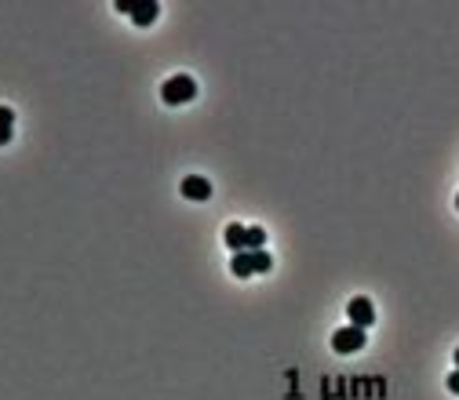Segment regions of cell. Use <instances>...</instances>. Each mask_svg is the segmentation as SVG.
Segmentation results:
<instances>
[{
    "instance_id": "8fae6325",
    "label": "cell",
    "mask_w": 459,
    "mask_h": 400,
    "mask_svg": "<svg viewBox=\"0 0 459 400\" xmlns=\"http://www.w3.org/2000/svg\"><path fill=\"white\" fill-rule=\"evenodd\" d=\"M8 142H11V127L0 124V146H8Z\"/></svg>"
},
{
    "instance_id": "ba28073f",
    "label": "cell",
    "mask_w": 459,
    "mask_h": 400,
    "mask_svg": "<svg viewBox=\"0 0 459 400\" xmlns=\"http://www.w3.org/2000/svg\"><path fill=\"white\" fill-rule=\"evenodd\" d=\"M263 244H266V230L244 226V251H263Z\"/></svg>"
},
{
    "instance_id": "7c38bea8",
    "label": "cell",
    "mask_w": 459,
    "mask_h": 400,
    "mask_svg": "<svg viewBox=\"0 0 459 400\" xmlns=\"http://www.w3.org/2000/svg\"><path fill=\"white\" fill-rule=\"evenodd\" d=\"M449 390H452V393H459V371H452V375H449Z\"/></svg>"
},
{
    "instance_id": "30bf717a",
    "label": "cell",
    "mask_w": 459,
    "mask_h": 400,
    "mask_svg": "<svg viewBox=\"0 0 459 400\" xmlns=\"http://www.w3.org/2000/svg\"><path fill=\"white\" fill-rule=\"evenodd\" d=\"M11 120H15V113H11L8 106H0V124H8V127H11Z\"/></svg>"
},
{
    "instance_id": "5bb4252c",
    "label": "cell",
    "mask_w": 459,
    "mask_h": 400,
    "mask_svg": "<svg viewBox=\"0 0 459 400\" xmlns=\"http://www.w3.org/2000/svg\"><path fill=\"white\" fill-rule=\"evenodd\" d=\"M456 207H459V197H456Z\"/></svg>"
},
{
    "instance_id": "9c48e42d",
    "label": "cell",
    "mask_w": 459,
    "mask_h": 400,
    "mask_svg": "<svg viewBox=\"0 0 459 400\" xmlns=\"http://www.w3.org/2000/svg\"><path fill=\"white\" fill-rule=\"evenodd\" d=\"M251 269H256V273H270L274 269V259L266 251H251Z\"/></svg>"
},
{
    "instance_id": "52a82bcc",
    "label": "cell",
    "mask_w": 459,
    "mask_h": 400,
    "mask_svg": "<svg viewBox=\"0 0 459 400\" xmlns=\"http://www.w3.org/2000/svg\"><path fill=\"white\" fill-rule=\"evenodd\" d=\"M230 269H233V277H251L256 269H251V251H237L233 259H230Z\"/></svg>"
},
{
    "instance_id": "3957f363",
    "label": "cell",
    "mask_w": 459,
    "mask_h": 400,
    "mask_svg": "<svg viewBox=\"0 0 459 400\" xmlns=\"http://www.w3.org/2000/svg\"><path fill=\"white\" fill-rule=\"evenodd\" d=\"M346 317H350V324L354 328H372L375 324V306L368 298H350V306H346Z\"/></svg>"
},
{
    "instance_id": "4fadbf2b",
    "label": "cell",
    "mask_w": 459,
    "mask_h": 400,
    "mask_svg": "<svg viewBox=\"0 0 459 400\" xmlns=\"http://www.w3.org/2000/svg\"><path fill=\"white\" fill-rule=\"evenodd\" d=\"M456 367H459V349H456Z\"/></svg>"
},
{
    "instance_id": "8992f818",
    "label": "cell",
    "mask_w": 459,
    "mask_h": 400,
    "mask_svg": "<svg viewBox=\"0 0 459 400\" xmlns=\"http://www.w3.org/2000/svg\"><path fill=\"white\" fill-rule=\"evenodd\" d=\"M223 240H226V248H230L233 255L244 251V226H241V222H230L226 233H223Z\"/></svg>"
},
{
    "instance_id": "5b68a950",
    "label": "cell",
    "mask_w": 459,
    "mask_h": 400,
    "mask_svg": "<svg viewBox=\"0 0 459 400\" xmlns=\"http://www.w3.org/2000/svg\"><path fill=\"white\" fill-rule=\"evenodd\" d=\"M179 189H182L186 200H208V197H212V182L201 179V175H186Z\"/></svg>"
},
{
    "instance_id": "6da1fadb",
    "label": "cell",
    "mask_w": 459,
    "mask_h": 400,
    "mask_svg": "<svg viewBox=\"0 0 459 400\" xmlns=\"http://www.w3.org/2000/svg\"><path fill=\"white\" fill-rule=\"evenodd\" d=\"M161 99H164L168 106L194 102V99H197V80H194V77H186V73H179V77L164 80V84H161Z\"/></svg>"
},
{
    "instance_id": "7a4b0ae2",
    "label": "cell",
    "mask_w": 459,
    "mask_h": 400,
    "mask_svg": "<svg viewBox=\"0 0 459 400\" xmlns=\"http://www.w3.org/2000/svg\"><path fill=\"white\" fill-rule=\"evenodd\" d=\"M365 342H368L365 328H354V324H346L332 335V349L336 353H357V349H365Z\"/></svg>"
},
{
    "instance_id": "277c9868",
    "label": "cell",
    "mask_w": 459,
    "mask_h": 400,
    "mask_svg": "<svg viewBox=\"0 0 459 400\" xmlns=\"http://www.w3.org/2000/svg\"><path fill=\"white\" fill-rule=\"evenodd\" d=\"M132 22L135 26H153L157 22V15H161V4L157 0H132Z\"/></svg>"
}]
</instances>
